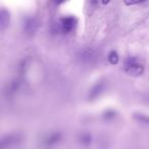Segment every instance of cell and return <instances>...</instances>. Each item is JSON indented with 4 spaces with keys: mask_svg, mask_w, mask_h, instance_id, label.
<instances>
[{
    "mask_svg": "<svg viewBox=\"0 0 149 149\" xmlns=\"http://www.w3.org/2000/svg\"><path fill=\"white\" fill-rule=\"evenodd\" d=\"M103 90H104V84L102 82L94 85L92 87V89L90 90V93H89L90 99H95V98L99 97V95L103 92Z\"/></svg>",
    "mask_w": 149,
    "mask_h": 149,
    "instance_id": "5",
    "label": "cell"
},
{
    "mask_svg": "<svg viewBox=\"0 0 149 149\" xmlns=\"http://www.w3.org/2000/svg\"><path fill=\"white\" fill-rule=\"evenodd\" d=\"M60 139V134L59 133H54L52 134L51 136H49L47 139H46L45 143L47 145H52V144H55L56 142H58Z\"/></svg>",
    "mask_w": 149,
    "mask_h": 149,
    "instance_id": "6",
    "label": "cell"
},
{
    "mask_svg": "<svg viewBox=\"0 0 149 149\" xmlns=\"http://www.w3.org/2000/svg\"><path fill=\"white\" fill-rule=\"evenodd\" d=\"M124 70L130 76L138 77L144 72V64L141 61V59L137 56H129L125 60Z\"/></svg>",
    "mask_w": 149,
    "mask_h": 149,
    "instance_id": "1",
    "label": "cell"
},
{
    "mask_svg": "<svg viewBox=\"0 0 149 149\" xmlns=\"http://www.w3.org/2000/svg\"><path fill=\"white\" fill-rule=\"evenodd\" d=\"M9 21H10V17H9V13L5 9H1L0 11V30L4 31L9 25Z\"/></svg>",
    "mask_w": 149,
    "mask_h": 149,
    "instance_id": "4",
    "label": "cell"
},
{
    "mask_svg": "<svg viewBox=\"0 0 149 149\" xmlns=\"http://www.w3.org/2000/svg\"><path fill=\"white\" fill-rule=\"evenodd\" d=\"M76 24H77V21H76V19L74 17H72V15L64 17L59 22V30L62 33L68 34L74 30Z\"/></svg>",
    "mask_w": 149,
    "mask_h": 149,
    "instance_id": "2",
    "label": "cell"
},
{
    "mask_svg": "<svg viewBox=\"0 0 149 149\" xmlns=\"http://www.w3.org/2000/svg\"><path fill=\"white\" fill-rule=\"evenodd\" d=\"M107 58H108V61H109L111 64H116L118 62V60H120V57H118V52L114 51V50H112V51L109 52Z\"/></svg>",
    "mask_w": 149,
    "mask_h": 149,
    "instance_id": "7",
    "label": "cell"
},
{
    "mask_svg": "<svg viewBox=\"0 0 149 149\" xmlns=\"http://www.w3.org/2000/svg\"><path fill=\"white\" fill-rule=\"evenodd\" d=\"M139 1H136V2H126L127 5H135V4H139Z\"/></svg>",
    "mask_w": 149,
    "mask_h": 149,
    "instance_id": "10",
    "label": "cell"
},
{
    "mask_svg": "<svg viewBox=\"0 0 149 149\" xmlns=\"http://www.w3.org/2000/svg\"><path fill=\"white\" fill-rule=\"evenodd\" d=\"M38 27H39V23L36 19L34 17H27L24 21L23 24V30L27 35H34L37 32Z\"/></svg>",
    "mask_w": 149,
    "mask_h": 149,
    "instance_id": "3",
    "label": "cell"
},
{
    "mask_svg": "<svg viewBox=\"0 0 149 149\" xmlns=\"http://www.w3.org/2000/svg\"><path fill=\"white\" fill-rule=\"evenodd\" d=\"M81 142L84 145H89L91 143V136L89 134H84L81 136Z\"/></svg>",
    "mask_w": 149,
    "mask_h": 149,
    "instance_id": "8",
    "label": "cell"
},
{
    "mask_svg": "<svg viewBox=\"0 0 149 149\" xmlns=\"http://www.w3.org/2000/svg\"><path fill=\"white\" fill-rule=\"evenodd\" d=\"M104 116H105L106 120H108V118H114V111H112V110H108V111H106V112H105Z\"/></svg>",
    "mask_w": 149,
    "mask_h": 149,
    "instance_id": "9",
    "label": "cell"
}]
</instances>
